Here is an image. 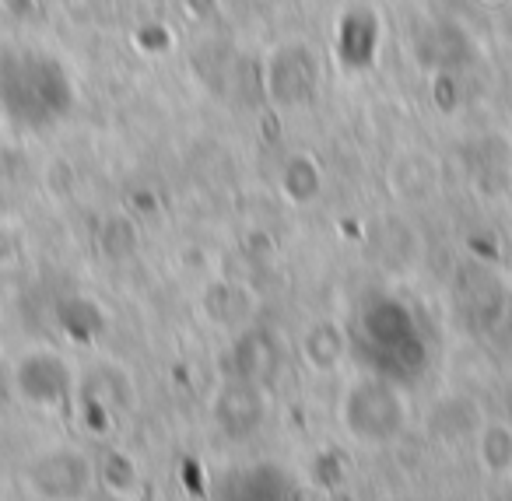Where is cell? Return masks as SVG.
Returning a JSON list of instances; mask_svg holds the SVG:
<instances>
[{"label": "cell", "mask_w": 512, "mask_h": 501, "mask_svg": "<svg viewBox=\"0 0 512 501\" xmlns=\"http://www.w3.org/2000/svg\"><path fill=\"white\" fill-rule=\"evenodd\" d=\"M316 81H320V67H316V60L306 53V46H299V43L278 46L274 67H271V88L285 106L306 102L309 95L316 92Z\"/></svg>", "instance_id": "cell-1"}, {"label": "cell", "mask_w": 512, "mask_h": 501, "mask_svg": "<svg viewBox=\"0 0 512 501\" xmlns=\"http://www.w3.org/2000/svg\"><path fill=\"white\" fill-rule=\"evenodd\" d=\"M393 193L400 197H428L435 186V158L411 151V155L393 158Z\"/></svg>", "instance_id": "cell-2"}, {"label": "cell", "mask_w": 512, "mask_h": 501, "mask_svg": "<svg viewBox=\"0 0 512 501\" xmlns=\"http://www.w3.org/2000/svg\"><path fill=\"white\" fill-rule=\"evenodd\" d=\"M341 351H344V340H341V333H337L334 326L320 323V326H313V330L306 333V358H309V365L334 368L337 358H341Z\"/></svg>", "instance_id": "cell-3"}]
</instances>
